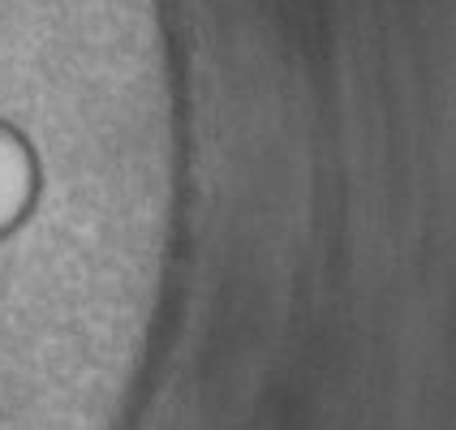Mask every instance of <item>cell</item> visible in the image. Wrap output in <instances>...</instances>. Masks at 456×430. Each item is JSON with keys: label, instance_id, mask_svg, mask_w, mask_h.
I'll return each instance as SVG.
<instances>
[{"label": "cell", "instance_id": "obj_1", "mask_svg": "<svg viewBox=\"0 0 456 430\" xmlns=\"http://www.w3.org/2000/svg\"><path fill=\"white\" fill-rule=\"evenodd\" d=\"M13 194H18V164H13V155L0 147V215L9 211Z\"/></svg>", "mask_w": 456, "mask_h": 430}]
</instances>
